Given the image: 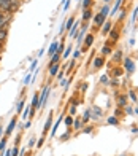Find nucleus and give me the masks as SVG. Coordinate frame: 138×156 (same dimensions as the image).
Instances as JSON below:
<instances>
[{
    "label": "nucleus",
    "mask_w": 138,
    "mask_h": 156,
    "mask_svg": "<svg viewBox=\"0 0 138 156\" xmlns=\"http://www.w3.org/2000/svg\"><path fill=\"white\" fill-rule=\"evenodd\" d=\"M8 29H0V43H6V40H8Z\"/></svg>",
    "instance_id": "obj_26"
},
{
    "label": "nucleus",
    "mask_w": 138,
    "mask_h": 156,
    "mask_svg": "<svg viewBox=\"0 0 138 156\" xmlns=\"http://www.w3.org/2000/svg\"><path fill=\"white\" fill-rule=\"evenodd\" d=\"M124 112H126V115H133V108L129 107V105H127L126 108H124Z\"/></svg>",
    "instance_id": "obj_49"
},
{
    "label": "nucleus",
    "mask_w": 138,
    "mask_h": 156,
    "mask_svg": "<svg viewBox=\"0 0 138 156\" xmlns=\"http://www.w3.org/2000/svg\"><path fill=\"white\" fill-rule=\"evenodd\" d=\"M54 124V116H52V112L49 113V116H48V119H46V123H45V126H43V131H41V136H48V132H49V129H51V126Z\"/></svg>",
    "instance_id": "obj_12"
},
{
    "label": "nucleus",
    "mask_w": 138,
    "mask_h": 156,
    "mask_svg": "<svg viewBox=\"0 0 138 156\" xmlns=\"http://www.w3.org/2000/svg\"><path fill=\"white\" fill-rule=\"evenodd\" d=\"M62 69V64L57 62V64H52V66H48V72H49V78H54L57 73H59V70Z\"/></svg>",
    "instance_id": "obj_14"
},
{
    "label": "nucleus",
    "mask_w": 138,
    "mask_h": 156,
    "mask_svg": "<svg viewBox=\"0 0 138 156\" xmlns=\"http://www.w3.org/2000/svg\"><path fill=\"white\" fill-rule=\"evenodd\" d=\"M64 112H62L60 113V116L56 119V121H54V124H52V129H51V137H54V136H56V132H57V129H59V124L62 123V121H64Z\"/></svg>",
    "instance_id": "obj_18"
},
{
    "label": "nucleus",
    "mask_w": 138,
    "mask_h": 156,
    "mask_svg": "<svg viewBox=\"0 0 138 156\" xmlns=\"http://www.w3.org/2000/svg\"><path fill=\"white\" fill-rule=\"evenodd\" d=\"M59 43H60V41L59 40H54L52 41V43L49 45V48H48V56H49V58H51V56H54V54H56V51H57V48H59Z\"/></svg>",
    "instance_id": "obj_21"
},
{
    "label": "nucleus",
    "mask_w": 138,
    "mask_h": 156,
    "mask_svg": "<svg viewBox=\"0 0 138 156\" xmlns=\"http://www.w3.org/2000/svg\"><path fill=\"white\" fill-rule=\"evenodd\" d=\"M119 37H121V29H119V24L118 26H114L113 27V29L111 30H109V34H108V43L109 45H116V43H118V41H119Z\"/></svg>",
    "instance_id": "obj_4"
},
{
    "label": "nucleus",
    "mask_w": 138,
    "mask_h": 156,
    "mask_svg": "<svg viewBox=\"0 0 138 156\" xmlns=\"http://www.w3.org/2000/svg\"><path fill=\"white\" fill-rule=\"evenodd\" d=\"M122 69H124V72H126L127 75H132L133 72H135V62L132 61V58H126V56H124V59H122Z\"/></svg>",
    "instance_id": "obj_5"
},
{
    "label": "nucleus",
    "mask_w": 138,
    "mask_h": 156,
    "mask_svg": "<svg viewBox=\"0 0 138 156\" xmlns=\"http://www.w3.org/2000/svg\"><path fill=\"white\" fill-rule=\"evenodd\" d=\"M122 113H124V108H119V107H116V108H114V116L121 118V116H122Z\"/></svg>",
    "instance_id": "obj_45"
},
{
    "label": "nucleus",
    "mask_w": 138,
    "mask_h": 156,
    "mask_svg": "<svg viewBox=\"0 0 138 156\" xmlns=\"http://www.w3.org/2000/svg\"><path fill=\"white\" fill-rule=\"evenodd\" d=\"M18 115H15L11 119H10V123H8V126H6V129H5V137H10L11 134H13V131L16 129V126H18Z\"/></svg>",
    "instance_id": "obj_7"
},
{
    "label": "nucleus",
    "mask_w": 138,
    "mask_h": 156,
    "mask_svg": "<svg viewBox=\"0 0 138 156\" xmlns=\"http://www.w3.org/2000/svg\"><path fill=\"white\" fill-rule=\"evenodd\" d=\"M79 27H81V23L76 19V21H75V24H73V27H72L70 30H68V37H70V38H75V37H76L78 32H79Z\"/></svg>",
    "instance_id": "obj_17"
},
{
    "label": "nucleus",
    "mask_w": 138,
    "mask_h": 156,
    "mask_svg": "<svg viewBox=\"0 0 138 156\" xmlns=\"http://www.w3.org/2000/svg\"><path fill=\"white\" fill-rule=\"evenodd\" d=\"M136 19H138V15H136Z\"/></svg>",
    "instance_id": "obj_59"
},
{
    "label": "nucleus",
    "mask_w": 138,
    "mask_h": 156,
    "mask_svg": "<svg viewBox=\"0 0 138 156\" xmlns=\"http://www.w3.org/2000/svg\"><path fill=\"white\" fill-rule=\"evenodd\" d=\"M87 88H89V84H87V83L84 81V83H81V86H79V91H81L82 94H84L86 91H87Z\"/></svg>",
    "instance_id": "obj_46"
},
{
    "label": "nucleus",
    "mask_w": 138,
    "mask_h": 156,
    "mask_svg": "<svg viewBox=\"0 0 138 156\" xmlns=\"http://www.w3.org/2000/svg\"><path fill=\"white\" fill-rule=\"evenodd\" d=\"M3 136H5V129H3V127H2V126H0V139H2Z\"/></svg>",
    "instance_id": "obj_52"
},
{
    "label": "nucleus",
    "mask_w": 138,
    "mask_h": 156,
    "mask_svg": "<svg viewBox=\"0 0 138 156\" xmlns=\"http://www.w3.org/2000/svg\"><path fill=\"white\" fill-rule=\"evenodd\" d=\"M6 142H8V137H2L0 139V153H3L5 151V147H6Z\"/></svg>",
    "instance_id": "obj_36"
},
{
    "label": "nucleus",
    "mask_w": 138,
    "mask_h": 156,
    "mask_svg": "<svg viewBox=\"0 0 138 156\" xmlns=\"http://www.w3.org/2000/svg\"><path fill=\"white\" fill-rule=\"evenodd\" d=\"M11 156H19V148H18L16 145L11 148Z\"/></svg>",
    "instance_id": "obj_48"
},
{
    "label": "nucleus",
    "mask_w": 138,
    "mask_h": 156,
    "mask_svg": "<svg viewBox=\"0 0 138 156\" xmlns=\"http://www.w3.org/2000/svg\"><path fill=\"white\" fill-rule=\"evenodd\" d=\"M127 94H129V97H130V99H132V102H133V104H136L138 97H136V93H135V91H133V89H129V93H127Z\"/></svg>",
    "instance_id": "obj_38"
},
{
    "label": "nucleus",
    "mask_w": 138,
    "mask_h": 156,
    "mask_svg": "<svg viewBox=\"0 0 138 156\" xmlns=\"http://www.w3.org/2000/svg\"><path fill=\"white\" fill-rule=\"evenodd\" d=\"M37 67H38V59H33V61H32V64L29 66V73L35 72V70H37Z\"/></svg>",
    "instance_id": "obj_37"
},
{
    "label": "nucleus",
    "mask_w": 138,
    "mask_h": 156,
    "mask_svg": "<svg viewBox=\"0 0 138 156\" xmlns=\"http://www.w3.org/2000/svg\"><path fill=\"white\" fill-rule=\"evenodd\" d=\"M108 16H109V5L108 3H105L102 6V10L97 13V15H94V30H99V29H102V26L106 23V19H108Z\"/></svg>",
    "instance_id": "obj_1"
},
{
    "label": "nucleus",
    "mask_w": 138,
    "mask_h": 156,
    "mask_svg": "<svg viewBox=\"0 0 138 156\" xmlns=\"http://www.w3.org/2000/svg\"><path fill=\"white\" fill-rule=\"evenodd\" d=\"M91 116H92V112H91V107H89V108H86V112L82 113V116H81L82 124H87L89 121H91Z\"/></svg>",
    "instance_id": "obj_23"
},
{
    "label": "nucleus",
    "mask_w": 138,
    "mask_h": 156,
    "mask_svg": "<svg viewBox=\"0 0 138 156\" xmlns=\"http://www.w3.org/2000/svg\"><path fill=\"white\" fill-rule=\"evenodd\" d=\"M133 113H136V115H138V108H136V107L133 108Z\"/></svg>",
    "instance_id": "obj_56"
},
{
    "label": "nucleus",
    "mask_w": 138,
    "mask_h": 156,
    "mask_svg": "<svg viewBox=\"0 0 138 156\" xmlns=\"http://www.w3.org/2000/svg\"><path fill=\"white\" fill-rule=\"evenodd\" d=\"M60 59H62V54H60V53H56L54 56H51V58H49V64H48V66H52V64H57V62H60Z\"/></svg>",
    "instance_id": "obj_28"
},
{
    "label": "nucleus",
    "mask_w": 138,
    "mask_h": 156,
    "mask_svg": "<svg viewBox=\"0 0 138 156\" xmlns=\"http://www.w3.org/2000/svg\"><path fill=\"white\" fill-rule=\"evenodd\" d=\"M49 93H51V86H49V83H46L45 88H43V91L40 93V97H38V112L45 108L48 99H49Z\"/></svg>",
    "instance_id": "obj_2"
},
{
    "label": "nucleus",
    "mask_w": 138,
    "mask_h": 156,
    "mask_svg": "<svg viewBox=\"0 0 138 156\" xmlns=\"http://www.w3.org/2000/svg\"><path fill=\"white\" fill-rule=\"evenodd\" d=\"M38 97H40V94L35 93V94H33V97H32V104H30V108L37 110V112H38Z\"/></svg>",
    "instance_id": "obj_27"
},
{
    "label": "nucleus",
    "mask_w": 138,
    "mask_h": 156,
    "mask_svg": "<svg viewBox=\"0 0 138 156\" xmlns=\"http://www.w3.org/2000/svg\"><path fill=\"white\" fill-rule=\"evenodd\" d=\"M81 8L82 10H87V8H92V5H94V0H81Z\"/></svg>",
    "instance_id": "obj_34"
},
{
    "label": "nucleus",
    "mask_w": 138,
    "mask_h": 156,
    "mask_svg": "<svg viewBox=\"0 0 138 156\" xmlns=\"http://www.w3.org/2000/svg\"><path fill=\"white\" fill-rule=\"evenodd\" d=\"M106 123L108 124H111V126H119V118L118 116H108V119H106Z\"/></svg>",
    "instance_id": "obj_33"
},
{
    "label": "nucleus",
    "mask_w": 138,
    "mask_h": 156,
    "mask_svg": "<svg viewBox=\"0 0 138 156\" xmlns=\"http://www.w3.org/2000/svg\"><path fill=\"white\" fill-rule=\"evenodd\" d=\"M3 49H5V45H3V43H0V54L3 53Z\"/></svg>",
    "instance_id": "obj_54"
},
{
    "label": "nucleus",
    "mask_w": 138,
    "mask_h": 156,
    "mask_svg": "<svg viewBox=\"0 0 138 156\" xmlns=\"http://www.w3.org/2000/svg\"><path fill=\"white\" fill-rule=\"evenodd\" d=\"M45 142H46V136H41L38 140H37V144H35V147L37 148H41V147H43L45 145Z\"/></svg>",
    "instance_id": "obj_39"
},
{
    "label": "nucleus",
    "mask_w": 138,
    "mask_h": 156,
    "mask_svg": "<svg viewBox=\"0 0 138 156\" xmlns=\"http://www.w3.org/2000/svg\"><path fill=\"white\" fill-rule=\"evenodd\" d=\"M127 102H129V99H127V94L126 93H124V94H118V93H116V104H118L119 108H126L127 105H129Z\"/></svg>",
    "instance_id": "obj_10"
},
{
    "label": "nucleus",
    "mask_w": 138,
    "mask_h": 156,
    "mask_svg": "<svg viewBox=\"0 0 138 156\" xmlns=\"http://www.w3.org/2000/svg\"><path fill=\"white\" fill-rule=\"evenodd\" d=\"M109 83V76L108 75H102L100 76V84H108Z\"/></svg>",
    "instance_id": "obj_44"
},
{
    "label": "nucleus",
    "mask_w": 138,
    "mask_h": 156,
    "mask_svg": "<svg viewBox=\"0 0 138 156\" xmlns=\"http://www.w3.org/2000/svg\"><path fill=\"white\" fill-rule=\"evenodd\" d=\"M73 119H75V116H72V115H67V116H64V123H65V127L68 129V127H72V124H73Z\"/></svg>",
    "instance_id": "obj_32"
},
{
    "label": "nucleus",
    "mask_w": 138,
    "mask_h": 156,
    "mask_svg": "<svg viewBox=\"0 0 138 156\" xmlns=\"http://www.w3.org/2000/svg\"><path fill=\"white\" fill-rule=\"evenodd\" d=\"M75 21H76V18H75V16H70L68 19H65V30H70L72 29L73 24H75Z\"/></svg>",
    "instance_id": "obj_29"
},
{
    "label": "nucleus",
    "mask_w": 138,
    "mask_h": 156,
    "mask_svg": "<svg viewBox=\"0 0 138 156\" xmlns=\"http://www.w3.org/2000/svg\"><path fill=\"white\" fill-rule=\"evenodd\" d=\"M81 129H82V132H84V134H92V132H94V126H92V124H89V126L81 127Z\"/></svg>",
    "instance_id": "obj_41"
},
{
    "label": "nucleus",
    "mask_w": 138,
    "mask_h": 156,
    "mask_svg": "<svg viewBox=\"0 0 138 156\" xmlns=\"http://www.w3.org/2000/svg\"><path fill=\"white\" fill-rule=\"evenodd\" d=\"M75 156H76V154H75Z\"/></svg>",
    "instance_id": "obj_61"
},
{
    "label": "nucleus",
    "mask_w": 138,
    "mask_h": 156,
    "mask_svg": "<svg viewBox=\"0 0 138 156\" xmlns=\"http://www.w3.org/2000/svg\"><path fill=\"white\" fill-rule=\"evenodd\" d=\"M124 59V51L122 49H116V51H113L111 54V62L113 64H121Z\"/></svg>",
    "instance_id": "obj_13"
},
{
    "label": "nucleus",
    "mask_w": 138,
    "mask_h": 156,
    "mask_svg": "<svg viewBox=\"0 0 138 156\" xmlns=\"http://www.w3.org/2000/svg\"><path fill=\"white\" fill-rule=\"evenodd\" d=\"M72 132H73V129H72V127H68V129H67V131H65V132L59 137V140H60V142H67L68 139L72 137Z\"/></svg>",
    "instance_id": "obj_25"
},
{
    "label": "nucleus",
    "mask_w": 138,
    "mask_h": 156,
    "mask_svg": "<svg viewBox=\"0 0 138 156\" xmlns=\"http://www.w3.org/2000/svg\"><path fill=\"white\" fill-rule=\"evenodd\" d=\"M124 73H126V72H124V69H122L121 66H114L111 70H109L108 76H109V78H122Z\"/></svg>",
    "instance_id": "obj_11"
},
{
    "label": "nucleus",
    "mask_w": 138,
    "mask_h": 156,
    "mask_svg": "<svg viewBox=\"0 0 138 156\" xmlns=\"http://www.w3.org/2000/svg\"><path fill=\"white\" fill-rule=\"evenodd\" d=\"M35 144H37V139L32 137V139L29 140V144H27V147H29V148H33V147H35Z\"/></svg>",
    "instance_id": "obj_47"
},
{
    "label": "nucleus",
    "mask_w": 138,
    "mask_h": 156,
    "mask_svg": "<svg viewBox=\"0 0 138 156\" xmlns=\"http://www.w3.org/2000/svg\"><path fill=\"white\" fill-rule=\"evenodd\" d=\"M70 2H72V0H67V2L62 5V6H64V11H68V8H70Z\"/></svg>",
    "instance_id": "obj_51"
},
{
    "label": "nucleus",
    "mask_w": 138,
    "mask_h": 156,
    "mask_svg": "<svg viewBox=\"0 0 138 156\" xmlns=\"http://www.w3.org/2000/svg\"><path fill=\"white\" fill-rule=\"evenodd\" d=\"M76 2H79V0H76Z\"/></svg>",
    "instance_id": "obj_60"
},
{
    "label": "nucleus",
    "mask_w": 138,
    "mask_h": 156,
    "mask_svg": "<svg viewBox=\"0 0 138 156\" xmlns=\"http://www.w3.org/2000/svg\"><path fill=\"white\" fill-rule=\"evenodd\" d=\"M0 61H2V54H0Z\"/></svg>",
    "instance_id": "obj_58"
},
{
    "label": "nucleus",
    "mask_w": 138,
    "mask_h": 156,
    "mask_svg": "<svg viewBox=\"0 0 138 156\" xmlns=\"http://www.w3.org/2000/svg\"><path fill=\"white\" fill-rule=\"evenodd\" d=\"M13 21V15L11 13H5V11H0V29H8L10 24Z\"/></svg>",
    "instance_id": "obj_6"
},
{
    "label": "nucleus",
    "mask_w": 138,
    "mask_h": 156,
    "mask_svg": "<svg viewBox=\"0 0 138 156\" xmlns=\"http://www.w3.org/2000/svg\"><path fill=\"white\" fill-rule=\"evenodd\" d=\"M72 53H73V46H72V45L65 46V51H64V54H62V59H67V58H70V56H72Z\"/></svg>",
    "instance_id": "obj_30"
},
{
    "label": "nucleus",
    "mask_w": 138,
    "mask_h": 156,
    "mask_svg": "<svg viewBox=\"0 0 138 156\" xmlns=\"http://www.w3.org/2000/svg\"><path fill=\"white\" fill-rule=\"evenodd\" d=\"M30 81H32V73H27L24 76V80H22V84H24V86H27V84H30Z\"/></svg>",
    "instance_id": "obj_42"
},
{
    "label": "nucleus",
    "mask_w": 138,
    "mask_h": 156,
    "mask_svg": "<svg viewBox=\"0 0 138 156\" xmlns=\"http://www.w3.org/2000/svg\"><path fill=\"white\" fill-rule=\"evenodd\" d=\"M29 113H30V105H25V107H24V110H22V113H21V118H22L24 119V121H25V119H29Z\"/></svg>",
    "instance_id": "obj_31"
},
{
    "label": "nucleus",
    "mask_w": 138,
    "mask_h": 156,
    "mask_svg": "<svg viewBox=\"0 0 138 156\" xmlns=\"http://www.w3.org/2000/svg\"><path fill=\"white\" fill-rule=\"evenodd\" d=\"M132 132H133V134L138 132V126H133V127H132Z\"/></svg>",
    "instance_id": "obj_55"
},
{
    "label": "nucleus",
    "mask_w": 138,
    "mask_h": 156,
    "mask_svg": "<svg viewBox=\"0 0 138 156\" xmlns=\"http://www.w3.org/2000/svg\"><path fill=\"white\" fill-rule=\"evenodd\" d=\"M122 5H124V0H116V3H114V6H113V8H109V16H114L116 15V13H118L121 8H122Z\"/></svg>",
    "instance_id": "obj_20"
},
{
    "label": "nucleus",
    "mask_w": 138,
    "mask_h": 156,
    "mask_svg": "<svg viewBox=\"0 0 138 156\" xmlns=\"http://www.w3.org/2000/svg\"><path fill=\"white\" fill-rule=\"evenodd\" d=\"M30 126H32V119H27V121L24 123V126H22V129H29Z\"/></svg>",
    "instance_id": "obj_50"
},
{
    "label": "nucleus",
    "mask_w": 138,
    "mask_h": 156,
    "mask_svg": "<svg viewBox=\"0 0 138 156\" xmlns=\"http://www.w3.org/2000/svg\"><path fill=\"white\" fill-rule=\"evenodd\" d=\"M113 29V23H111V19H106V23L102 26V35L103 37H108V34H109V30Z\"/></svg>",
    "instance_id": "obj_19"
},
{
    "label": "nucleus",
    "mask_w": 138,
    "mask_h": 156,
    "mask_svg": "<svg viewBox=\"0 0 138 156\" xmlns=\"http://www.w3.org/2000/svg\"><path fill=\"white\" fill-rule=\"evenodd\" d=\"M24 107H25V99H24V97H21V99H19V102L16 104V115H18V116L21 115V113H22Z\"/></svg>",
    "instance_id": "obj_24"
},
{
    "label": "nucleus",
    "mask_w": 138,
    "mask_h": 156,
    "mask_svg": "<svg viewBox=\"0 0 138 156\" xmlns=\"http://www.w3.org/2000/svg\"><path fill=\"white\" fill-rule=\"evenodd\" d=\"M91 112H92V116H91L92 121H99V119H102V116H103L102 107H99V105H91Z\"/></svg>",
    "instance_id": "obj_8"
},
{
    "label": "nucleus",
    "mask_w": 138,
    "mask_h": 156,
    "mask_svg": "<svg viewBox=\"0 0 138 156\" xmlns=\"http://www.w3.org/2000/svg\"><path fill=\"white\" fill-rule=\"evenodd\" d=\"M91 64H92V70L95 72V70L102 69V67L105 66L106 62H105V58H103V56H100V54H99V56H95V58L92 59V62H91Z\"/></svg>",
    "instance_id": "obj_9"
},
{
    "label": "nucleus",
    "mask_w": 138,
    "mask_h": 156,
    "mask_svg": "<svg viewBox=\"0 0 138 156\" xmlns=\"http://www.w3.org/2000/svg\"><path fill=\"white\" fill-rule=\"evenodd\" d=\"M82 126H84V124H82V121H81V116H75L73 124H72V129L73 131H81Z\"/></svg>",
    "instance_id": "obj_22"
},
{
    "label": "nucleus",
    "mask_w": 138,
    "mask_h": 156,
    "mask_svg": "<svg viewBox=\"0 0 138 156\" xmlns=\"http://www.w3.org/2000/svg\"><path fill=\"white\" fill-rule=\"evenodd\" d=\"M108 84H111L113 88H118L119 86V78H109V83Z\"/></svg>",
    "instance_id": "obj_43"
},
{
    "label": "nucleus",
    "mask_w": 138,
    "mask_h": 156,
    "mask_svg": "<svg viewBox=\"0 0 138 156\" xmlns=\"http://www.w3.org/2000/svg\"><path fill=\"white\" fill-rule=\"evenodd\" d=\"M81 56H82V53H81V49H79V48L73 49V53H72V59L78 61V59H81Z\"/></svg>",
    "instance_id": "obj_35"
},
{
    "label": "nucleus",
    "mask_w": 138,
    "mask_h": 156,
    "mask_svg": "<svg viewBox=\"0 0 138 156\" xmlns=\"http://www.w3.org/2000/svg\"><path fill=\"white\" fill-rule=\"evenodd\" d=\"M109 2H111V0H105V3H109Z\"/></svg>",
    "instance_id": "obj_57"
},
{
    "label": "nucleus",
    "mask_w": 138,
    "mask_h": 156,
    "mask_svg": "<svg viewBox=\"0 0 138 156\" xmlns=\"http://www.w3.org/2000/svg\"><path fill=\"white\" fill-rule=\"evenodd\" d=\"M94 18V11H92V8H87V10H82V13H81V23H89Z\"/></svg>",
    "instance_id": "obj_15"
},
{
    "label": "nucleus",
    "mask_w": 138,
    "mask_h": 156,
    "mask_svg": "<svg viewBox=\"0 0 138 156\" xmlns=\"http://www.w3.org/2000/svg\"><path fill=\"white\" fill-rule=\"evenodd\" d=\"M94 41H95V37H94V34L92 32H87L86 34V37H84V40H82V45H81V53L84 54L89 48H92V45H94Z\"/></svg>",
    "instance_id": "obj_3"
},
{
    "label": "nucleus",
    "mask_w": 138,
    "mask_h": 156,
    "mask_svg": "<svg viewBox=\"0 0 138 156\" xmlns=\"http://www.w3.org/2000/svg\"><path fill=\"white\" fill-rule=\"evenodd\" d=\"M126 15H127V11H126V8H121V13H119V18H118V23L121 24L124 19H126Z\"/></svg>",
    "instance_id": "obj_40"
},
{
    "label": "nucleus",
    "mask_w": 138,
    "mask_h": 156,
    "mask_svg": "<svg viewBox=\"0 0 138 156\" xmlns=\"http://www.w3.org/2000/svg\"><path fill=\"white\" fill-rule=\"evenodd\" d=\"M111 54H113V46H111V45H109L108 41H106V43L100 48V56H103V58H106V56H111Z\"/></svg>",
    "instance_id": "obj_16"
},
{
    "label": "nucleus",
    "mask_w": 138,
    "mask_h": 156,
    "mask_svg": "<svg viewBox=\"0 0 138 156\" xmlns=\"http://www.w3.org/2000/svg\"><path fill=\"white\" fill-rule=\"evenodd\" d=\"M43 54H45V49H40V51H38V59H40Z\"/></svg>",
    "instance_id": "obj_53"
}]
</instances>
